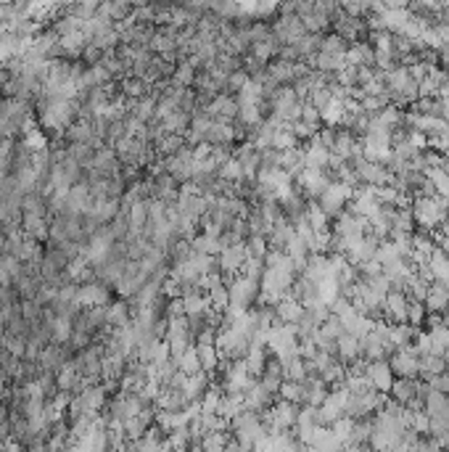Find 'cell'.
<instances>
[{
    "label": "cell",
    "instance_id": "12",
    "mask_svg": "<svg viewBox=\"0 0 449 452\" xmlns=\"http://www.w3.org/2000/svg\"><path fill=\"white\" fill-rule=\"evenodd\" d=\"M206 114L212 119H224V122H238V98L236 95L220 93L206 104Z\"/></svg>",
    "mask_w": 449,
    "mask_h": 452
},
{
    "label": "cell",
    "instance_id": "21",
    "mask_svg": "<svg viewBox=\"0 0 449 452\" xmlns=\"http://www.w3.org/2000/svg\"><path fill=\"white\" fill-rule=\"evenodd\" d=\"M336 357H338V362H343V365H352L355 360H359V339H355L352 333L338 336V341H336Z\"/></svg>",
    "mask_w": 449,
    "mask_h": 452
},
{
    "label": "cell",
    "instance_id": "29",
    "mask_svg": "<svg viewBox=\"0 0 449 452\" xmlns=\"http://www.w3.org/2000/svg\"><path fill=\"white\" fill-rule=\"evenodd\" d=\"M441 373H447V362L441 355H423L420 357V376L426 381L436 379Z\"/></svg>",
    "mask_w": 449,
    "mask_h": 452
},
{
    "label": "cell",
    "instance_id": "44",
    "mask_svg": "<svg viewBox=\"0 0 449 452\" xmlns=\"http://www.w3.org/2000/svg\"><path fill=\"white\" fill-rule=\"evenodd\" d=\"M196 74H199V71L193 69L188 61H183V64H178V69H175L172 85H175V87H193V83H196Z\"/></svg>",
    "mask_w": 449,
    "mask_h": 452
},
{
    "label": "cell",
    "instance_id": "30",
    "mask_svg": "<svg viewBox=\"0 0 449 452\" xmlns=\"http://www.w3.org/2000/svg\"><path fill=\"white\" fill-rule=\"evenodd\" d=\"M301 143L296 141L294 130H291V125H283V127H278V132H275V138H272V151H294V148H299Z\"/></svg>",
    "mask_w": 449,
    "mask_h": 452
},
{
    "label": "cell",
    "instance_id": "48",
    "mask_svg": "<svg viewBox=\"0 0 449 452\" xmlns=\"http://www.w3.org/2000/svg\"><path fill=\"white\" fill-rule=\"evenodd\" d=\"M426 304L423 302H410V309H407V325L413 328H420L426 323Z\"/></svg>",
    "mask_w": 449,
    "mask_h": 452
},
{
    "label": "cell",
    "instance_id": "39",
    "mask_svg": "<svg viewBox=\"0 0 449 452\" xmlns=\"http://www.w3.org/2000/svg\"><path fill=\"white\" fill-rule=\"evenodd\" d=\"M280 400L291 404H299V407H304V386L301 383H294V381H283V386H280V392H278Z\"/></svg>",
    "mask_w": 449,
    "mask_h": 452
},
{
    "label": "cell",
    "instance_id": "18",
    "mask_svg": "<svg viewBox=\"0 0 449 452\" xmlns=\"http://www.w3.org/2000/svg\"><path fill=\"white\" fill-rule=\"evenodd\" d=\"M423 413L428 418H447L449 421V397L441 392H434L428 386V394L423 397Z\"/></svg>",
    "mask_w": 449,
    "mask_h": 452
},
{
    "label": "cell",
    "instance_id": "41",
    "mask_svg": "<svg viewBox=\"0 0 449 452\" xmlns=\"http://www.w3.org/2000/svg\"><path fill=\"white\" fill-rule=\"evenodd\" d=\"M227 442H230V431H212V434H206L201 439V450L204 452H224Z\"/></svg>",
    "mask_w": 449,
    "mask_h": 452
},
{
    "label": "cell",
    "instance_id": "33",
    "mask_svg": "<svg viewBox=\"0 0 449 452\" xmlns=\"http://www.w3.org/2000/svg\"><path fill=\"white\" fill-rule=\"evenodd\" d=\"M428 267H431V273H434V278H436V281H441V283H449V257L444 254V251L434 249L431 260H428Z\"/></svg>",
    "mask_w": 449,
    "mask_h": 452
},
{
    "label": "cell",
    "instance_id": "19",
    "mask_svg": "<svg viewBox=\"0 0 449 452\" xmlns=\"http://www.w3.org/2000/svg\"><path fill=\"white\" fill-rule=\"evenodd\" d=\"M301 386H304V402L312 404V407H320L331 394V389L325 386V381L320 376H309L307 381H301Z\"/></svg>",
    "mask_w": 449,
    "mask_h": 452
},
{
    "label": "cell",
    "instance_id": "49",
    "mask_svg": "<svg viewBox=\"0 0 449 452\" xmlns=\"http://www.w3.org/2000/svg\"><path fill=\"white\" fill-rule=\"evenodd\" d=\"M320 333H322V336H328V339H333V341H338V336H343V325H341V320H338V318H336V315H331V318H328V320L322 323V325H320L318 328Z\"/></svg>",
    "mask_w": 449,
    "mask_h": 452
},
{
    "label": "cell",
    "instance_id": "50",
    "mask_svg": "<svg viewBox=\"0 0 449 452\" xmlns=\"http://www.w3.org/2000/svg\"><path fill=\"white\" fill-rule=\"evenodd\" d=\"M43 315V307L37 304L35 299H22V318L27 323H37Z\"/></svg>",
    "mask_w": 449,
    "mask_h": 452
},
{
    "label": "cell",
    "instance_id": "25",
    "mask_svg": "<svg viewBox=\"0 0 449 452\" xmlns=\"http://www.w3.org/2000/svg\"><path fill=\"white\" fill-rule=\"evenodd\" d=\"M183 307H185V318H201V315H206V309L212 307L209 294H201V291L188 294V297H183Z\"/></svg>",
    "mask_w": 449,
    "mask_h": 452
},
{
    "label": "cell",
    "instance_id": "10",
    "mask_svg": "<svg viewBox=\"0 0 449 452\" xmlns=\"http://www.w3.org/2000/svg\"><path fill=\"white\" fill-rule=\"evenodd\" d=\"M77 302H80V307L83 309L108 307V304L114 302V291H111L108 285L93 281V283H87V285H80V297H77Z\"/></svg>",
    "mask_w": 449,
    "mask_h": 452
},
{
    "label": "cell",
    "instance_id": "1",
    "mask_svg": "<svg viewBox=\"0 0 449 452\" xmlns=\"http://www.w3.org/2000/svg\"><path fill=\"white\" fill-rule=\"evenodd\" d=\"M230 437L241 444V450L243 452H251L262 437H267V428H264V421H262L259 416L243 410L241 416H236L230 421Z\"/></svg>",
    "mask_w": 449,
    "mask_h": 452
},
{
    "label": "cell",
    "instance_id": "20",
    "mask_svg": "<svg viewBox=\"0 0 449 452\" xmlns=\"http://www.w3.org/2000/svg\"><path fill=\"white\" fill-rule=\"evenodd\" d=\"M233 141H236V122L214 119L212 130L206 135V143H212V146H233Z\"/></svg>",
    "mask_w": 449,
    "mask_h": 452
},
{
    "label": "cell",
    "instance_id": "40",
    "mask_svg": "<svg viewBox=\"0 0 449 452\" xmlns=\"http://www.w3.org/2000/svg\"><path fill=\"white\" fill-rule=\"evenodd\" d=\"M178 368L188 376V379H193V376H199V373H204L201 370V360H199V355H196V346H190L185 355L178 360Z\"/></svg>",
    "mask_w": 449,
    "mask_h": 452
},
{
    "label": "cell",
    "instance_id": "5",
    "mask_svg": "<svg viewBox=\"0 0 449 452\" xmlns=\"http://www.w3.org/2000/svg\"><path fill=\"white\" fill-rule=\"evenodd\" d=\"M272 35L280 45H296L301 37L307 35V29H304V24L296 13H283L278 22L272 24Z\"/></svg>",
    "mask_w": 449,
    "mask_h": 452
},
{
    "label": "cell",
    "instance_id": "46",
    "mask_svg": "<svg viewBox=\"0 0 449 452\" xmlns=\"http://www.w3.org/2000/svg\"><path fill=\"white\" fill-rule=\"evenodd\" d=\"M402 260V251L397 249L391 241H383L378 246V251H376V262H380V267H386V264H391V262Z\"/></svg>",
    "mask_w": 449,
    "mask_h": 452
},
{
    "label": "cell",
    "instance_id": "32",
    "mask_svg": "<svg viewBox=\"0 0 449 452\" xmlns=\"http://www.w3.org/2000/svg\"><path fill=\"white\" fill-rule=\"evenodd\" d=\"M343 114H346V108H343V101L333 98L328 106L320 108V122H322L325 127H336V125H341Z\"/></svg>",
    "mask_w": 449,
    "mask_h": 452
},
{
    "label": "cell",
    "instance_id": "7",
    "mask_svg": "<svg viewBox=\"0 0 449 452\" xmlns=\"http://www.w3.org/2000/svg\"><path fill=\"white\" fill-rule=\"evenodd\" d=\"M217 260H220V273H222L224 278H236V275L243 273V264H246L251 257H248V251H246V243H236V246L222 249V254H220Z\"/></svg>",
    "mask_w": 449,
    "mask_h": 452
},
{
    "label": "cell",
    "instance_id": "2",
    "mask_svg": "<svg viewBox=\"0 0 449 452\" xmlns=\"http://www.w3.org/2000/svg\"><path fill=\"white\" fill-rule=\"evenodd\" d=\"M299 404H291L278 397V402L272 404V410L267 416L262 418L264 421V428L267 434H280V431H294L296 426V418H299Z\"/></svg>",
    "mask_w": 449,
    "mask_h": 452
},
{
    "label": "cell",
    "instance_id": "4",
    "mask_svg": "<svg viewBox=\"0 0 449 452\" xmlns=\"http://www.w3.org/2000/svg\"><path fill=\"white\" fill-rule=\"evenodd\" d=\"M352 190L349 185H343V183H331L328 188L320 193V209L328 214V217H338L343 212V206L352 202Z\"/></svg>",
    "mask_w": 449,
    "mask_h": 452
},
{
    "label": "cell",
    "instance_id": "9",
    "mask_svg": "<svg viewBox=\"0 0 449 452\" xmlns=\"http://www.w3.org/2000/svg\"><path fill=\"white\" fill-rule=\"evenodd\" d=\"M275 402H278V397L267 392L259 381H257V383H254V386L243 394V407H246L248 413H254V416H259V418L267 416Z\"/></svg>",
    "mask_w": 449,
    "mask_h": 452
},
{
    "label": "cell",
    "instance_id": "38",
    "mask_svg": "<svg viewBox=\"0 0 449 452\" xmlns=\"http://www.w3.org/2000/svg\"><path fill=\"white\" fill-rule=\"evenodd\" d=\"M214 119L206 114V108H196L193 114H190V130L196 132V135H201L204 141H206V135H209V130H212Z\"/></svg>",
    "mask_w": 449,
    "mask_h": 452
},
{
    "label": "cell",
    "instance_id": "6",
    "mask_svg": "<svg viewBox=\"0 0 449 452\" xmlns=\"http://www.w3.org/2000/svg\"><path fill=\"white\" fill-rule=\"evenodd\" d=\"M365 381L370 383V389L386 394L389 397L391 386H394V370H391L389 360H376V362H365V370H362Z\"/></svg>",
    "mask_w": 449,
    "mask_h": 452
},
{
    "label": "cell",
    "instance_id": "24",
    "mask_svg": "<svg viewBox=\"0 0 449 452\" xmlns=\"http://www.w3.org/2000/svg\"><path fill=\"white\" fill-rule=\"evenodd\" d=\"M209 386H212V376L209 373H199V376L188 379V383H185V397L190 400V404L201 402V397L209 392Z\"/></svg>",
    "mask_w": 449,
    "mask_h": 452
},
{
    "label": "cell",
    "instance_id": "26",
    "mask_svg": "<svg viewBox=\"0 0 449 452\" xmlns=\"http://www.w3.org/2000/svg\"><path fill=\"white\" fill-rule=\"evenodd\" d=\"M246 407H243V394H222V402H220V410L217 416L224 418L227 423L233 421L236 416H241Z\"/></svg>",
    "mask_w": 449,
    "mask_h": 452
},
{
    "label": "cell",
    "instance_id": "31",
    "mask_svg": "<svg viewBox=\"0 0 449 452\" xmlns=\"http://www.w3.org/2000/svg\"><path fill=\"white\" fill-rule=\"evenodd\" d=\"M185 148V138L183 135H164V141L156 146V159H169V156H178Z\"/></svg>",
    "mask_w": 449,
    "mask_h": 452
},
{
    "label": "cell",
    "instance_id": "11",
    "mask_svg": "<svg viewBox=\"0 0 449 452\" xmlns=\"http://www.w3.org/2000/svg\"><path fill=\"white\" fill-rule=\"evenodd\" d=\"M93 169L98 178L104 180H111L117 178V175H122V162H119L117 151L111 148V146H104L101 151H95V159H93Z\"/></svg>",
    "mask_w": 449,
    "mask_h": 452
},
{
    "label": "cell",
    "instance_id": "51",
    "mask_svg": "<svg viewBox=\"0 0 449 452\" xmlns=\"http://www.w3.org/2000/svg\"><path fill=\"white\" fill-rule=\"evenodd\" d=\"M428 288H431V285L423 283L420 278H415L413 283H410V288H407V297H413V302H426Z\"/></svg>",
    "mask_w": 449,
    "mask_h": 452
},
{
    "label": "cell",
    "instance_id": "23",
    "mask_svg": "<svg viewBox=\"0 0 449 452\" xmlns=\"http://www.w3.org/2000/svg\"><path fill=\"white\" fill-rule=\"evenodd\" d=\"M80 370H77V365L74 362H66L64 368L56 373V386H59V392H69L74 394L77 392V386H80Z\"/></svg>",
    "mask_w": 449,
    "mask_h": 452
},
{
    "label": "cell",
    "instance_id": "3",
    "mask_svg": "<svg viewBox=\"0 0 449 452\" xmlns=\"http://www.w3.org/2000/svg\"><path fill=\"white\" fill-rule=\"evenodd\" d=\"M389 365L394 370V376L399 379H418L420 376V352L415 344H407L402 349H397L389 357Z\"/></svg>",
    "mask_w": 449,
    "mask_h": 452
},
{
    "label": "cell",
    "instance_id": "45",
    "mask_svg": "<svg viewBox=\"0 0 449 452\" xmlns=\"http://www.w3.org/2000/svg\"><path fill=\"white\" fill-rule=\"evenodd\" d=\"M0 346L13 355L16 360H24V352H27V339H19V336H11V333H6L3 339H0Z\"/></svg>",
    "mask_w": 449,
    "mask_h": 452
},
{
    "label": "cell",
    "instance_id": "16",
    "mask_svg": "<svg viewBox=\"0 0 449 452\" xmlns=\"http://www.w3.org/2000/svg\"><path fill=\"white\" fill-rule=\"evenodd\" d=\"M275 318L278 323H283V325H296V323L301 320V315H304V304L294 297H285L280 299L278 304H275Z\"/></svg>",
    "mask_w": 449,
    "mask_h": 452
},
{
    "label": "cell",
    "instance_id": "15",
    "mask_svg": "<svg viewBox=\"0 0 449 452\" xmlns=\"http://www.w3.org/2000/svg\"><path fill=\"white\" fill-rule=\"evenodd\" d=\"M154 407L159 413H172L175 416V413H185L188 410L190 400L185 397V389H164Z\"/></svg>",
    "mask_w": 449,
    "mask_h": 452
},
{
    "label": "cell",
    "instance_id": "53",
    "mask_svg": "<svg viewBox=\"0 0 449 452\" xmlns=\"http://www.w3.org/2000/svg\"><path fill=\"white\" fill-rule=\"evenodd\" d=\"M341 452H373L367 444H349V447H343Z\"/></svg>",
    "mask_w": 449,
    "mask_h": 452
},
{
    "label": "cell",
    "instance_id": "27",
    "mask_svg": "<svg viewBox=\"0 0 449 452\" xmlns=\"http://www.w3.org/2000/svg\"><path fill=\"white\" fill-rule=\"evenodd\" d=\"M66 159H71L74 164H80L83 169H90L95 159V148L93 146H85V143H74L66 146Z\"/></svg>",
    "mask_w": 449,
    "mask_h": 452
},
{
    "label": "cell",
    "instance_id": "22",
    "mask_svg": "<svg viewBox=\"0 0 449 452\" xmlns=\"http://www.w3.org/2000/svg\"><path fill=\"white\" fill-rule=\"evenodd\" d=\"M267 360H270V352H267L264 346L251 344V352H248V357L243 360V362H246L248 376H251V379L259 381L262 376H264V368H267Z\"/></svg>",
    "mask_w": 449,
    "mask_h": 452
},
{
    "label": "cell",
    "instance_id": "37",
    "mask_svg": "<svg viewBox=\"0 0 449 452\" xmlns=\"http://www.w3.org/2000/svg\"><path fill=\"white\" fill-rule=\"evenodd\" d=\"M193 346H196V355H199V360H201V370L212 376L214 370H217V362H220V352H217V346L214 344H209V346L193 344Z\"/></svg>",
    "mask_w": 449,
    "mask_h": 452
},
{
    "label": "cell",
    "instance_id": "42",
    "mask_svg": "<svg viewBox=\"0 0 449 452\" xmlns=\"http://www.w3.org/2000/svg\"><path fill=\"white\" fill-rule=\"evenodd\" d=\"M209 304H212V309L222 312V315L230 309V291H227V285L224 283L214 285L212 291H209Z\"/></svg>",
    "mask_w": 449,
    "mask_h": 452
},
{
    "label": "cell",
    "instance_id": "55",
    "mask_svg": "<svg viewBox=\"0 0 449 452\" xmlns=\"http://www.w3.org/2000/svg\"><path fill=\"white\" fill-rule=\"evenodd\" d=\"M188 452H204V450H201V447H199V444H196V447H190Z\"/></svg>",
    "mask_w": 449,
    "mask_h": 452
},
{
    "label": "cell",
    "instance_id": "28",
    "mask_svg": "<svg viewBox=\"0 0 449 452\" xmlns=\"http://www.w3.org/2000/svg\"><path fill=\"white\" fill-rule=\"evenodd\" d=\"M119 87H122V95L132 98V101H141V98H145V95L151 93V85L145 83V80H138V77H124L119 83Z\"/></svg>",
    "mask_w": 449,
    "mask_h": 452
},
{
    "label": "cell",
    "instance_id": "14",
    "mask_svg": "<svg viewBox=\"0 0 449 452\" xmlns=\"http://www.w3.org/2000/svg\"><path fill=\"white\" fill-rule=\"evenodd\" d=\"M423 304H426L428 315H447L449 312V283L434 281L431 288H428V297Z\"/></svg>",
    "mask_w": 449,
    "mask_h": 452
},
{
    "label": "cell",
    "instance_id": "47",
    "mask_svg": "<svg viewBox=\"0 0 449 452\" xmlns=\"http://www.w3.org/2000/svg\"><path fill=\"white\" fill-rule=\"evenodd\" d=\"M71 331H74L71 320H59V318H56V325H53V341H50V344H59V346L69 344Z\"/></svg>",
    "mask_w": 449,
    "mask_h": 452
},
{
    "label": "cell",
    "instance_id": "13",
    "mask_svg": "<svg viewBox=\"0 0 449 452\" xmlns=\"http://www.w3.org/2000/svg\"><path fill=\"white\" fill-rule=\"evenodd\" d=\"M407 309H410V299L402 291H389V297L383 302V312L391 320V325H407Z\"/></svg>",
    "mask_w": 449,
    "mask_h": 452
},
{
    "label": "cell",
    "instance_id": "43",
    "mask_svg": "<svg viewBox=\"0 0 449 452\" xmlns=\"http://www.w3.org/2000/svg\"><path fill=\"white\" fill-rule=\"evenodd\" d=\"M346 40H341V37L336 35H325L322 37V43H320V53H328V56H346Z\"/></svg>",
    "mask_w": 449,
    "mask_h": 452
},
{
    "label": "cell",
    "instance_id": "34",
    "mask_svg": "<svg viewBox=\"0 0 449 452\" xmlns=\"http://www.w3.org/2000/svg\"><path fill=\"white\" fill-rule=\"evenodd\" d=\"M307 223L312 225L315 233H325L328 225H331V217L320 209L318 202H307Z\"/></svg>",
    "mask_w": 449,
    "mask_h": 452
},
{
    "label": "cell",
    "instance_id": "56",
    "mask_svg": "<svg viewBox=\"0 0 449 452\" xmlns=\"http://www.w3.org/2000/svg\"><path fill=\"white\" fill-rule=\"evenodd\" d=\"M0 452H3V450H0Z\"/></svg>",
    "mask_w": 449,
    "mask_h": 452
},
{
    "label": "cell",
    "instance_id": "54",
    "mask_svg": "<svg viewBox=\"0 0 449 452\" xmlns=\"http://www.w3.org/2000/svg\"><path fill=\"white\" fill-rule=\"evenodd\" d=\"M444 56V71H447V77H449V53H441Z\"/></svg>",
    "mask_w": 449,
    "mask_h": 452
},
{
    "label": "cell",
    "instance_id": "52",
    "mask_svg": "<svg viewBox=\"0 0 449 452\" xmlns=\"http://www.w3.org/2000/svg\"><path fill=\"white\" fill-rule=\"evenodd\" d=\"M301 122H307V125H315V127H320L322 122H320V111L309 101H304L301 104Z\"/></svg>",
    "mask_w": 449,
    "mask_h": 452
},
{
    "label": "cell",
    "instance_id": "8",
    "mask_svg": "<svg viewBox=\"0 0 449 452\" xmlns=\"http://www.w3.org/2000/svg\"><path fill=\"white\" fill-rule=\"evenodd\" d=\"M101 357H104V344H93L87 346V349H83V352H77L71 362L77 365L80 376L101 381Z\"/></svg>",
    "mask_w": 449,
    "mask_h": 452
},
{
    "label": "cell",
    "instance_id": "36",
    "mask_svg": "<svg viewBox=\"0 0 449 452\" xmlns=\"http://www.w3.org/2000/svg\"><path fill=\"white\" fill-rule=\"evenodd\" d=\"M162 125H164L166 135H185V132L190 130V114H185V111H175V114L166 117Z\"/></svg>",
    "mask_w": 449,
    "mask_h": 452
},
{
    "label": "cell",
    "instance_id": "17",
    "mask_svg": "<svg viewBox=\"0 0 449 452\" xmlns=\"http://www.w3.org/2000/svg\"><path fill=\"white\" fill-rule=\"evenodd\" d=\"M106 323L111 331H117V328H124V325H130L132 323V309L130 304L124 302V299H114L111 304L106 307Z\"/></svg>",
    "mask_w": 449,
    "mask_h": 452
},
{
    "label": "cell",
    "instance_id": "35",
    "mask_svg": "<svg viewBox=\"0 0 449 452\" xmlns=\"http://www.w3.org/2000/svg\"><path fill=\"white\" fill-rule=\"evenodd\" d=\"M156 98H151V95H145V98H141L138 104H135V108H132V114H127V117H135L141 119L143 125H148V122H154L156 119Z\"/></svg>",
    "mask_w": 449,
    "mask_h": 452
}]
</instances>
